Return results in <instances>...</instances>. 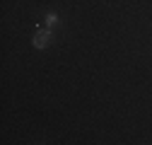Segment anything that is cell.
Masks as SVG:
<instances>
[{"label":"cell","mask_w":152,"mask_h":145,"mask_svg":"<svg viewBox=\"0 0 152 145\" xmlns=\"http://www.w3.org/2000/svg\"><path fill=\"white\" fill-rule=\"evenodd\" d=\"M56 24H58V15H56V12H48V15H46V27L53 29Z\"/></svg>","instance_id":"cell-2"},{"label":"cell","mask_w":152,"mask_h":145,"mask_svg":"<svg viewBox=\"0 0 152 145\" xmlns=\"http://www.w3.org/2000/svg\"><path fill=\"white\" fill-rule=\"evenodd\" d=\"M48 41H51V27H36L34 29V36H31L34 48H46Z\"/></svg>","instance_id":"cell-1"}]
</instances>
